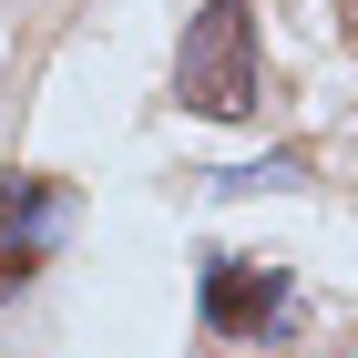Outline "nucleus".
<instances>
[{
	"instance_id": "nucleus-1",
	"label": "nucleus",
	"mask_w": 358,
	"mask_h": 358,
	"mask_svg": "<svg viewBox=\"0 0 358 358\" xmlns=\"http://www.w3.org/2000/svg\"><path fill=\"white\" fill-rule=\"evenodd\" d=\"M256 10L246 0H205L185 21V52H174V103L205 113V123H246L256 113Z\"/></svg>"
},
{
	"instance_id": "nucleus-2",
	"label": "nucleus",
	"mask_w": 358,
	"mask_h": 358,
	"mask_svg": "<svg viewBox=\"0 0 358 358\" xmlns=\"http://www.w3.org/2000/svg\"><path fill=\"white\" fill-rule=\"evenodd\" d=\"M287 307H297V287L276 266H246V256H205V276H194L205 338H266V328H287Z\"/></svg>"
},
{
	"instance_id": "nucleus-3",
	"label": "nucleus",
	"mask_w": 358,
	"mask_h": 358,
	"mask_svg": "<svg viewBox=\"0 0 358 358\" xmlns=\"http://www.w3.org/2000/svg\"><path fill=\"white\" fill-rule=\"evenodd\" d=\"M62 215H72V205H62L52 174H0V297H21L31 276H41Z\"/></svg>"
},
{
	"instance_id": "nucleus-4",
	"label": "nucleus",
	"mask_w": 358,
	"mask_h": 358,
	"mask_svg": "<svg viewBox=\"0 0 358 358\" xmlns=\"http://www.w3.org/2000/svg\"><path fill=\"white\" fill-rule=\"evenodd\" d=\"M328 10H338V31H348V41H358V0H328Z\"/></svg>"
}]
</instances>
